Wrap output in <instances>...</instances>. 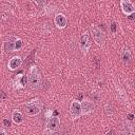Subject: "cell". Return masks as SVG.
<instances>
[{
	"label": "cell",
	"mask_w": 135,
	"mask_h": 135,
	"mask_svg": "<svg viewBox=\"0 0 135 135\" xmlns=\"http://www.w3.org/2000/svg\"><path fill=\"white\" fill-rule=\"evenodd\" d=\"M27 80H28V84L32 89H39L41 86V82H42V79H41V76L39 74V72L33 68L28 74V77H27Z\"/></svg>",
	"instance_id": "6da1fadb"
},
{
	"label": "cell",
	"mask_w": 135,
	"mask_h": 135,
	"mask_svg": "<svg viewBox=\"0 0 135 135\" xmlns=\"http://www.w3.org/2000/svg\"><path fill=\"white\" fill-rule=\"evenodd\" d=\"M40 109H41V103L35 99V100H32L31 102L26 103L25 107H24V111L27 115L30 116H34V115H37L40 113Z\"/></svg>",
	"instance_id": "7a4b0ae2"
},
{
	"label": "cell",
	"mask_w": 135,
	"mask_h": 135,
	"mask_svg": "<svg viewBox=\"0 0 135 135\" xmlns=\"http://www.w3.org/2000/svg\"><path fill=\"white\" fill-rule=\"evenodd\" d=\"M91 32H92V36L94 41L98 44V45H102L105 41V36L103 34V32L96 25H92L91 26Z\"/></svg>",
	"instance_id": "3957f363"
},
{
	"label": "cell",
	"mask_w": 135,
	"mask_h": 135,
	"mask_svg": "<svg viewBox=\"0 0 135 135\" xmlns=\"http://www.w3.org/2000/svg\"><path fill=\"white\" fill-rule=\"evenodd\" d=\"M91 44H92V42L90 39V35L88 33H84L83 35H81L80 40H79V46L83 53H86L89 51V49L91 47Z\"/></svg>",
	"instance_id": "277c9868"
},
{
	"label": "cell",
	"mask_w": 135,
	"mask_h": 135,
	"mask_svg": "<svg viewBox=\"0 0 135 135\" xmlns=\"http://www.w3.org/2000/svg\"><path fill=\"white\" fill-rule=\"evenodd\" d=\"M70 113H71V116L72 118L74 119H77L80 117L81 115V107H80V103L75 100L71 103V107H70Z\"/></svg>",
	"instance_id": "5b68a950"
},
{
	"label": "cell",
	"mask_w": 135,
	"mask_h": 135,
	"mask_svg": "<svg viewBox=\"0 0 135 135\" xmlns=\"http://www.w3.org/2000/svg\"><path fill=\"white\" fill-rule=\"evenodd\" d=\"M46 127H47V129L51 130V131H57V130H59V127H60V120H59V118L56 117V116L52 117V118L49 120Z\"/></svg>",
	"instance_id": "8992f818"
},
{
	"label": "cell",
	"mask_w": 135,
	"mask_h": 135,
	"mask_svg": "<svg viewBox=\"0 0 135 135\" xmlns=\"http://www.w3.org/2000/svg\"><path fill=\"white\" fill-rule=\"evenodd\" d=\"M120 5H121L122 12H123L124 14H127V15H129V14H134L135 8H134L133 4H132L130 1H126V0H123V1L120 2Z\"/></svg>",
	"instance_id": "52a82bcc"
},
{
	"label": "cell",
	"mask_w": 135,
	"mask_h": 135,
	"mask_svg": "<svg viewBox=\"0 0 135 135\" xmlns=\"http://www.w3.org/2000/svg\"><path fill=\"white\" fill-rule=\"evenodd\" d=\"M66 23H68V20L63 14H57L55 16V24L57 25V27L63 28V27H65Z\"/></svg>",
	"instance_id": "ba28073f"
},
{
	"label": "cell",
	"mask_w": 135,
	"mask_h": 135,
	"mask_svg": "<svg viewBox=\"0 0 135 135\" xmlns=\"http://www.w3.org/2000/svg\"><path fill=\"white\" fill-rule=\"evenodd\" d=\"M21 64H22V59L19 56H15V57H13L9 60V62H8V69L11 71H14V70L18 69Z\"/></svg>",
	"instance_id": "9c48e42d"
},
{
	"label": "cell",
	"mask_w": 135,
	"mask_h": 135,
	"mask_svg": "<svg viewBox=\"0 0 135 135\" xmlns=\"http://www.w3.org/2000/svg\"><path fill=\"white\" fill-rule=\"evenodd\" d=\"M80 107H81V114H88L90 112H92L93 110V103L89 100H83L82 103H80Z\"/></svg>",
	"instance_id": "30bf717a"
},
{
	"label": "cell",
	"mask_w": 135,
	"mask_h": 135,
	"mask_svg": "<svg viewBox=\"0 0 135 135\" xmlns=\"http://www.w3.org/2000/svg\"><path fill=\"white\" fill-rule=\"evenodd\" d=\"M131 59H132V55H131V52L129 50H123L122 53H121V60L124 64H128L131 62Z\"/></svg>",
	"instance_id": "8fae6325"
},
{
	"label": "cell",
	"mask_w": 135,
	"mask_h": 135,
	"mask_svg": "<svg viewBox=\"0 0 135 135\" xmlns=\"http://www.w3.org/2000/svg\"><path fill=\"white\" fill-rule=\"evenodd\" d=\"M12 119H13V121H14L16 124H19V123L22 122L23 116H22V114H21L19 111H14L13 114H12Z\"/></svg>",
	"instance_id": "7c38bea8"
},
{
	"label": "cell",
	"mask_w": 135,
	"mask_h": 135,
	"mask_svg": "<svg viewBox=\"0 0 135 135\" xmlns=\"http://www.w3.org/2000/svg\"><path fill=\"white\" fill-rule=\"evenodd\" d=\"M5 50L8 51V52H12V51H15V39L12 41V40H8L5 42V45H4Z\"/></svg>",
	"instance_id": "4fadbf2b"
},
{
	"label": "cell",
	"mask_w": 135,
	"mask_h": 135,
	"mask_svg": "<svg viewBox=\"0 0 135 135\" xmlns=\"http://www.w3.org/2000/svg\"><path fill=\"white\" fill-rule=\"evenodd\" d=\"M22 45H23V42L21 39H15V51L21 49Z\"/></svg>",
	"instance_id": "5bb4252c"
},
{
	"label": "cell",
	"mask_w": 135,
	"mask_h": 135,
	"mask_svg": "<svg viewBox=\"0 0 135 135\" xmlns=\"http://www.w3.org/2000/svg\"><path fill=\"white\" fill-rule=\"evenodd\" d=\"M20 83L22 86L25 85V83H26V77L25 76H20Z\"/></svg>",
	"instance_id": "9a60e30c"
},
{
	"label": "cell",
	"mask_w": 135,
	"mask_h": 135,
	"mask_svg": "<svg viewBox=\"0 0 135 135\" xmlns=\"http://www.w3.org/2000/svg\"><path fill=\"white\" fill-rule=\"evenodd\" d=\"M111 30H112L113 33H116V23H115V22H113V23L111 24Z\"/></svg>",
	"instance_id": "2e32d148"
},
{
	"label": "cell",
	"mask_w": 135,
	"mask_h": 135,
	"mask_svg": "<svg viewBox=\"0 0 135 135\" xmlns=\"http://www.w3.org/2000/svg\"><path fill=\"white\" fill-rule=\"evenodd\" d=\"M3 123H4L5 127H9V126H11V122H9V120H7V119H4V120H3Z\"/></svg>",
	"instance_id": "e0dca14e"
},
{
	"label": "cell",
	"mask_w": 135,
	"mask_h": 135,
	"mask_svg": "<svg viewBox=\"0 0 135 135\" xmlns=\"http://www.w3.org/2000/svg\"><path fill=\"white\" fill-rule=\"evenodd\" d=\"M0 96H1L2 98H4V97H5V94H4V92H3V91H0Z\"/></svg>",
	"instance_id": "ac0fdd59"
},
{
	"label": "cell",
	"mask_w": 135,
	"mask_h": 135,
	"mask_svg": "<svg viewBox=\"0 0 135 135\" xmlns=\"http://www.w3.org/2000/svg\"><path fill=\"white\" fill-rule=\"evenodd\" d=\"M0 135H6V132L4 130H0Z\"/></svg>",
	"instance_id": "d6986e66"
},
{
	"label": "cell",
	"mask_w": 135,
	"mask_h": 135,
	"mask_svg": "<svg viewBox=\"0 0 135 135\" xmlns=\"http://www.w3.org/2000/svg\"><path fill=\"white\" fill-rule=\"evenodd\" d=\"M128 117H129V119H130V120H132V119H133V114H129V115H128Z\"/></svg>",
	"instance_id": "ffe728a7"
},
{
	"label": "cell",
	"mask_w": 135,
	"mask_h": 135,
	"mask_svg": "<svg viewBox=\"0 0 135 135\" xmlns=\"http://www.w3.org/2000/svg\"><path fill=\"white\" fill-rule=\"evenodd\" d=\"M129 19L133 20V19H134V14H131V15H130V17H129Z\"/></svg>",
	"instance_id": "44dd1931"
},
{
	"label": "cell",
	"mask_w": 135,
	"mask_h": 135,
	"mask_svg": "<svg viewBox=\"0 0 135 135\" xmlns=\"http://www.w3.org/2000/svg\"><path fill=\"white\" fill-rule=\"evenodd\" d=\"M108 135H113V134H112V133H109V134H108Z\"/></svg>",
	"instance_id": "7402d4cb"
}]
</instances>
